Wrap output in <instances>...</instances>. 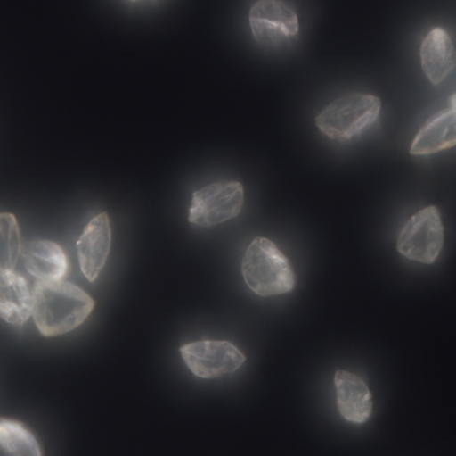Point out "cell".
I'll list each match as a JSON object with an SVG mask.
<instances>
[{"label":"cell","instance_id":"2","mask_svg":"<svg viewBox=\"0 0 456 456\" xmlns=\"http://www.w3.org/2000/svg\"><path fill=\"white\" fill-rule=\"evenodd\" d=\"M247 286L260 297L289 294L295 288V275L289 259L278 246L265 237L249 244L241 262Z\"/></svg>","mask_w":456,"mask_h":456},{"label":"cell","instance_id":"11","mask_svg":"<svg viewBox=\"0 0 456 456\" xmlns=\"http://www.w3.org/2000/svg\"><path fill=\"white\" fill-rule=\"evenodd\" d=\"M422 69L433 85H441L456 66V50L446 29L436 27L428 32L420 48Z\"/></svg>","mask_w":456,"mask_h":456},{"label":"cell","instance_id":"9","mask_svg":"<svg viewBox=\"0 0 456 456\" xmlns=\"http://www.w3.org/2000/svg\"><path fill=\"white\" fill-rule=\"evenodd\" d=\"M334 385L340 417L354 425L366 423L374 409L372 394L367 383L353 372L337 371Z\"/></svg>","mask_w":456,"mask_h":456},{"label":"cell","instance_id":"5","mask_svg":"<svg viewBox=\"0 0 456 456\" xmlns=\"http://www.w3.org/2000/svg\"><path fill=\"white\" fill-rule=\"evenodd\" d=\"M243 203L244 189L240 182H214L192 195L189 221L198 227H216L238 217Z\"/></svg>","mask_w":456,"mask_h":456},{"label":"cell","instance_id":"13","mask_svg":"<svg viewBox=\"0 0 456 456\" xmlns=\"http://www.w3.org/2000/svg\"><path fill=\"white\" fill-rule=\"evenodd\" d=\"M456 146V112L446 110L428 120L415 137L410 153L430 155Z\"/></svg>","mask_w":456,"mask_h":456},{"label":"cell","instance_id":"15","mask_svg":"<svg viewBox=\"0 0 456 456\" xmlns=\"http://www.w3.org/2000/svg\"><path fill=\"white\" fill-rule=\"evenodd\" d=\"M20 254L18 221L13 214L0 213V272H13Z\"/></svg>","mask_w":456,"mask_h":456},{"label":"cell","instance_id":"7","mask_svg":"<svg viewBox=\"0 0 456 456\" xmlns=\"http://www.w3.org/2000/svg\"><path fill=\"white\" fill-rule=\"evenodd\" d=\"M252 35L260 46L275 47L297 37L299 19L286 3L278 0L256 2L249 10Z\"/></svg>","mask_w":456,"mask_h":456},{"label":"cell","instance_id":"10","mask_svg":"<svg viewBox=\"0 0 456 456\" xmlns=\"http://www.w3.org/2000/svg\"><path fill=\"white\" fill-rule=\"evenodd\" d=\"M21 259L29 275L39 281H63L69 270L63 248L53 241H28L21 248Z\"/></svg>","mask_w":456,"mask_h":456},{"label":"cell","instance_id":"1","mask_svg":"<svg viewBox=\"0 0 456 456\" xmlns=\"http://www.w3.org/2000/svg\"><path fill=\"white\" fill-rule=\"evenodd\" d=\"M95 308L93 297L66 281H37L32 318L45 337L61 336L82 326Z\"/></svg>","mask_w":456,"mask_h":456},{"label":"cell","instance_id":"3","mask_svg":"<svg viewBox=\"0 0 456 456\" xmlns=\"http://www.w3.org/2000/svg\"><path fill=\"white\" fill-rule=\"evenodd\" d=\"M382 101L372 94L348 93L324 107L315 123L319 130L335 141L359 136L378 120Z\"/></svg>","mask_w":456,"mask_h":456},{"label":"cell","instance_id":"4","mask_svg":"<svg viewBox=\"0 0 456 456\" xmlns=\"http://www.w3.org/2000/svg\"><path fill=\"white\" fill-rule=\"evenodd\" d=\"M444 245V227L436 206H428L411 217L398 237L399 253L411 261L431 265Z\"/></svg>","mask_w":456,"mask_h":456},{"label":"cell","instance_id":"8","mask_svg":"<svg viewBox=\"0 0 456 456\" xmlns=\"http://www.w3.org/2000/svg\"><path fill=\"white\" fill-rule=\"evenodd\" d=\"M112 232L109 214L94 217L77 243L80 270L90 283L98 278L111 251Z\"/></svg>","mask_w":456,"mask_h":456},{"label":"cell","instance_id":"6","mask_svg":"<svg viewBox=\"0 0 456 456\" xmlns=\"http://www.w3.org/2000/svg\"><path fill=\"white\" fill-rule=\"evenodd\" d=\"M181 355L187 369L200 379H218L238 371L246 356L230 342L202 340L182 345Z\"/></svg>","mask_w":456,"mask_h":456},{"label":"cell","instance_id":"14","mask_svg":"<svg viewBox=\"0 0 456 456\" xmlns=\"http://www.w3.org/2000/svg\"><path fill=\"white\" fill-rule=\"evenodd\" d=\"M0 456H43L31 430L18 420L0 418Z\"/></svg>","mask_w":456,"mask_h":456},{"label":"cell","instance_id":"12","mask_svg":"<svg viewBox=\"0 0 456 456\" xmlns=\"http://www.w3.org/2000/svg\"><path fill=\"white\" fill-rule=\"evenodd\" d=\"M32 315L28 284L15 272H0V319L12 326H23Z\"/></svg>","mask_w":456,"mask_h":456},{"label":"cell","instance_id":"16","mask_svg":"<svg viewBox=\"0 0 456 456\" xmlns=\"http://www.w3.org/2000/svg\"><path fill=\"white\" fill-rule=\"evenodd\" d=\"M452 109L456 112V93L452 96Z\"/></svg>","mask_w":456,"mask_h":456}]
</instances>
